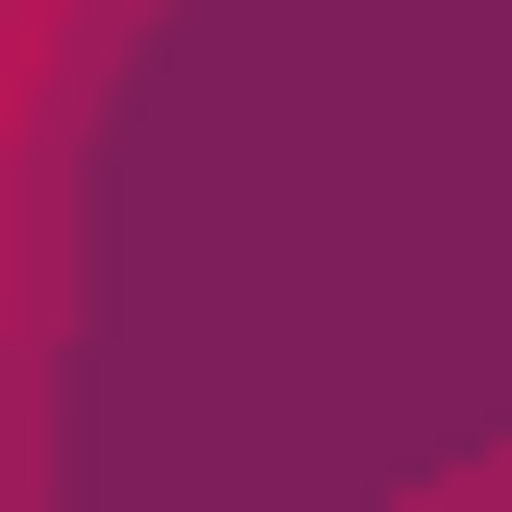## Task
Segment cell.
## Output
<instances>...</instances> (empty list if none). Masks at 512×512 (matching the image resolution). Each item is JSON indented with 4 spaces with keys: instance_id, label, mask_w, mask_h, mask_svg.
Wrapping results in <instances>:
<instances>
[{
    "instance_id": "cell-1",
    "label": "cell",
    "mask_w": 512,
    "mask_h": 512,
    "mask_svg": "<svg viewBox=\"0 0 512 512\" xmlns=\"http://www.w3.org/2000/svg\"><path fill=\"white\" fill-rule=\"evenodd\" d=\"M147 0H0V366L49 342V196H74V98L122 74Z\"/></svg>"
}]
</instances>
